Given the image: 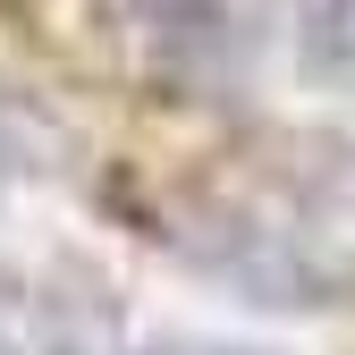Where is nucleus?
<instances>
[{"mask_svg": "<svg viewBox=\"0 0 355 355\" xmlns=\"http://www.w3.org/2000/svg\"><path fill=\"white\" fill-rule=\"evenodd\" d=\"M195 271L229 279L262 304H347L355 296V144L271 136L220 153L178 229H161Z\"/></svg>", "mask_w": 355, "mask_h": 355, "instance_id": "1", "label": "nucleus"}, {"mask_svg": "<svg viewBox=\"0 0 355 355\" xmlns=\"http://www.w3.org/2000/svg\"><path fill=\"white\" fill-rule=\"evenodd\" d=\"M304 17H313L304 26V51H322L330 68H355V0H313Z\"/></svg>", "mask_w": 355, "mask_h": 355, "instance_id": "2", "label": "nucleus"}]
</instances>
